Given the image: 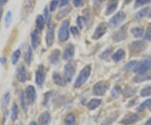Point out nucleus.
I'll return each instance as SVG.
<instances>
[{
    "instance_id": "1",
    "label": "nucleus",
    "mask_w": 151,
    "mask_h": 125,
    "mask_svg": "<svg viewBox=\"0 0 151 125\" xmlns=\"http://www.w3.org/2000/svg\"><path fill=\"white\" fill-rule=\"evenodd\" d=\"M91 66L90 65H86L80 72V74L78 75L77 78L76 79L75 84L74 86L76 88H79L81 87L82 85H84L86 82L87 81V79L89 78V76L91 75Z\"/></svg>"
},
{
    "instance_id": "2",
    "label": "nucleus",
    "mask_w": 151,
    "mask_h": 125,
    "mask_svg": "<svg viewBox=\"0 0 151 125\" xmlns=\"http://www.w3.org/2000/svg\"><path fill=\"white\" fill-rule=\"evenodd\" d=\"M151 68V55L147 56L144 60L141 61H138L137 65L134 67L133 71H134L136 74H142L145 73Z\"/></svg>"
},
{
    "instance_id": "3",
    "label": "nucleus",
    "mask_w": 151,
    "mask_h": 125,
    "mask_svg": "<svg viewBox=\"0 0 151 125\" xmlns=\"http://www.w3.org/2000/svg\"><path fill=\"white\" fill-rule=\"evenodd\" d=\"M69 25H70L69 20H65L62 22L59 29V31H58V39L60 42H65L69 39V36H70Z\"/></svg>"
},
{
    "instance_id": "4",
    "label": "nucleus",
    "mask_w": 151,
    "mask_h": 125,
    "mask_svg": "<svg viewBox=\"0 0 151 125\" xmlns=\"http://www.w3.org/2000/svg\"><path fill=\"white\" fill-rule=\"evenodd\" d=\"M147 47V44L145 40H136L130 44L129 48L131 54H139L145 50Z\"/></svg>"
},
{
    "instance_id": "5",
    "label": "nucleus",
    "mask_w": 151,
    "mask_h": 125,
    "mask_svg": "<svg viewBox=\"0 0 151 125\" xmlns=\"http://www.w3.org/2000/svg\"><path fill=\"white\" fill-rule=\"evenodd\" d=\"M108 87H109V83L108 82L100 81L93 86V89H92L93 94L96 96H103L108 91Z\"/></svg>"
},
{
    "instance_id": "6",
    "label": "nucleus",
    "mask_w": 151,
    "mask_h": 125,
    "mask_svg": "<svg viewBox=\"0 0 151 125\" xmlns=\"http://www.w3.org/2000/svg\"><path fill=\"white\" fill-rule=\"evenodd\" d=\"M35 0H24L21 9L22 19H25L28 15L31 14V12L35 8Z\"/></svg>"
},
{
    "instance_id": "7",
    "label": "nucleus",
    "mask_w": 151,
    "mask_h": 125,
    "mask_svg": "<svg viewBox=\"0 0 151 125\" xmlns=\"http://www.w3.org/2000/svg\"><path fill=\"white\" fill-rule=\"evenodd\" d=\"M125 18H126V14H124V12H119V13H117L109 20V23H108L109 24V26L111 28H113V29L119 27V25L124 21Z\"/></svg>"
},
{
    "instance_id": "8",
    "label": "nucleus",
    "mask_w": 151,
    "mask_h": 125,
    "mask_svg": "<svg viewBox=\"0 0 151 125\" xmlns=\"http://www.w3.org/2000/svg\"><path fill=\"white\" fill-rule=\"evenodd\" d=\"M127 30H128V24H125L124 25L121 26V28L119 29L117 32L114 33V34H113V40L117 41V42L124 40L125 39L127 38V36H128V31Z\"/></svg>"
},
{
    "instance_id": "9",
    "label": "nucleus",
    "mask_w": 151,
    "mask_h": 125,
    "mask_svg": "<svg viewBox=\"0 0 151 125\" xmlns=\"http://www.w3.org/2000/svg\"><path fill=\"white\" fill-rule=\"evenodd\" d=\"M76 67L73 63H68L64 68V80L65 82H70L75 75Z\"/></svg>"
},
{
    "instance_id": "10",
    "label": "nucleus",
    "mask_w": 151,
    "mask_h": 125,
    "mask_svg": "<svg viewBox=\"0 0 151 125\" xmlns=\"http://www.w3.org/2000/svg\"><path fill=\"white\" fill-rule=\"evenodd\" d=\"M45 78V74L44 66L43 65H40L36 70V72H35V82L39 87L43 86Z\"/></svg>"
},
{
    "instance_id": "11",
    "label": "nucleus",
    "mask_w": 151,
    "mask_h": 125,
    "mask_svg": "<svg viewBox=\"0 0 151 125\" xmlns=\"http://www.w3.org/2000/svg\"><path fill=\"white\" fill-rule=\"evenodd\" d=\"M55 40V32H54V25L50 23L48 24V30L45 36V41H46V45L50 47L51 46Z\"/></svg>"
},
{
    "instance_id": "12",
    "label": "nucleus",
    "mask_w": 151,
    "mask_h": 125,
    "mask_svg": "<svg viewBox=\"0 0 151 125\" xmlns=\"http://www.w3.org/2000/svg\"><path fill=\"white\" fill-rule=\"evenodd\" d=\"M25 97L27 98V101L29 104H33L35 103V99H36V92L35 89L33 86H28L25 90Z\"/></svg>"
},
{
    "instance_id": "13",
    "label": "nucleus",
    "mask_w": 151,
    "mask_h": 125,
    "mask_svg": "<svg viewBox=\"0 0 151 125\" xmlns=\"http://www.w3.org/2000/svg\"><path fill=\"white\" fill-rule=\"evenodd\" d=\"M140 119V117L136 114H127L121 121V124L124 125H130L137 123L139 120Z\"/></svg>"
},
{
    "instance_id": "14",
    "label": "nucleus",
    "mask_w": 151,
    "mask_h": 125,
    "mask_svg": "<svg viewBox=\"0 0 151 125\" xmlns=\"http://www.w3.org/2000/svg\"><path fill=\"white\" fill-rule=\"evenodd\" d=\"M107 24L105 23H101L97 27V29H95L94 31V34L92 35V38L94 40H98L101 37H103V35L105 34V33L107 31Z\"/></svg>"
},
{
    "instance_id": "15",
    "label": "nucleus",
    "mask_w": 151,
    "mask_h": 125,
    "mask_svg": "<svg viewBox=\"0 0 151 125\" xmlns=\"http://www.w3.org/2000/svg\"><path fill=\"white\" fill-rule=\"evenodd\" d=\"M75 54V47L72 44H69L63 52L62 57L65 60H70L73 58Z\"/></svg>"
},
{
    "instance_id": "16",
    "label": "nucleus",
    "mask_w": 151,
    "mask_h": 125,
    "mask_svg": "<svg viewBox=\"0 0 151 125\" xmlns=\"http://www.w3.org/2000/svg\"><path fill=\"white\" fill-rule=\"evenodd\" d=\"M119 2V0H108L105 14L106 15H109V14H112L113 13H114V11L116 10V9L118 7Z\"/></svg>"
},
{
    "instance_id": "17",
    "label": "nucleus",
    "mask_w": 151,
    "mask_h": 125,
    "mask_svg": "<svg viewBox=\"0 0 151 125\" xmlns=\"http://www.w3.org/2000/svg\"><path fill=\"white\" fill-rule=\"evenodd\" d=\"M17 78H18L19 82H26V80H27V72H26V70H25L24 65L19 66V68L17 70Z\"/></svg>"
},
{
    "instance_id": "18",
    "label": "nucleus",
    "mask_w": 151,
    "mask_h": 125,
    "mask_svg": "<svg viewBox=\"0 0 151 125\" xmlns=\"http://www.w3.org/2000/svg\"><path fill=\"white\" fill-rule=\"evenodd\" d=\"M50 121V114L47 111L42 113L38 118V123L40 125H48Z\"/></svg>"
},
{
    "instance_id": "19",
    "label": "nucleus",
    "mask_w": 151,
    "mask_h": 125,
    "mask_svg": "<svg viewBox=\"0 0 151 125\" xmlns=\"http://www.w3.org/2000/svg\"><path fill=\"white\" fill-rule=\"evenodd\" d=\"M60 51L59 50H54L50 55H49V60L51 64L56 65L58 64L60 61Z\"/></svg>"
},
{
    "instance_id": "20",
    "label": "nucleus",
    "mask_w": 151,
    "mask_h": 125,
    "mask_svg": "<svg viewBox=\"0 0 151 125\" xmlns=\"http://www.w3.org/2000/svg\"><path fill=\"white\" fill-rule=\"evenodd\" d=\"M151 80V73H142V74H137L136 76L133 78V81L137 83L145 82V81H149Z\"/></svg>"
},
{
    "instance_id": "21",
    "label": "nucleus",
    "mask_w": 151,
    "mask_h": 125,
    "mask_svg": "<svg viewBox=\"0 0 151 125\" xmlns=\"http://www.w3.org/2000/svg\"><path fill=\"white\" fill-rule=\"evenodd\" d=\"M119 114H120L119 111H116V112H113V114H109V116H108L105 119L103 120L102 125H109L113 124V122L119 118Z\"/></svg>"
},
{
    "instance_id": "22",
    "label": "nucleus",
    "mask_w": 151,
    "mask_h": 125,
    "mask_svg": "<svg viewBox=\"0 0 151 125\" xmlns=\"http://www.w3.org/2000/svg\"><path fill=\"white\" fill-rule=\"evenodd\" d=\"M40 35L37 30H35L31 33V45H32L33 49H37L38 45L40 44Z\"/></svg>"
},
{
    "instance_id": "23",
    "label": "nucleus",
    "mask_w": 151,
    "mask_h": 125,
    "mask_svg": "<svg viewBox=\"0 0 151 125\" xmlns=\"http://www.w3.org/2000/svg\"><path fill=\"white\" fill-rule=\"evenodd\" d=\"M45 19L43 15H41V14L38 15L37 18H36V21H35L37 31H42L43 30L44 27H45Z\"/></svg>"
},
{
    "instance_id": "24",
    "label": "nucleus",
    "mask_w": 151,
    "mask_h": 125,
    "mask_svg": "<svg viewBox=\"0 0 151 125\" xmlns=\"http://www.w3.org/2000/svg\"><path fill=\"white\" fill-rule=\"evenodd\" d=\"M124 57H125V51H124V50L119 49L113 55L112 59L114 61H116V62H119L122 59H124Z\"/></svg>"
},
{
    "instance_id": "25",
    "label": "nucleus",
    "mask_w": 151,
    "mask_h": 125,
    "mask_svg": "<svg viewBox=\"0 0 151 125\" xmlns=\"http://www.w3.org/2000/svg\"><path fill=\"white\" fill-rule=\"evenodd\" d=\"M19 98H20V104H21L22 108H23V110L24 111V113H27L29 103H28L27 98H26V97H25V94L23 93V92L20 93Z\"/></svg>"
},
{
    "instance_id": "26",
    "label": "nucleus",
    "mask_w": 151,
    "mask_h": 125,
    "mask_svg": "<svg viewBox=\"0 0 151 125\" xmlns=\"http://www.w3.org/2000/svg\"><path fill=\"white\" fill-rule=\"evenodd\" d=\"M101 103H102V100L100 99H92L87 104V108L89 110H94L98 108Z\"/></svg>"
},
{
    "instance_id": "27",
    "label": "nucleus",
    "mask_w": 151,
    "mask_h": 125,
    "mask_svg": "<svg viewBox=\"0 0 151 125\" xmlns=\"http://www.w3.org/2000/svg\"><path fill=\"white\" fill-rule=\"evenodd\" d=\"M52 78H53V82L55 84H56L58 86H65V80L60 76L58 73H53Z\"/></svg>"
},
{
    "instance_id": "28",
    "label": "nucleus",
    "mask_w": 151,
    "mask_h": 125,
    "mask_svg": "<svg viewBox=\"0 0 151 125\" xmlns=\"http://www.w3.org/2000/svg\"><path fill=\"white\" fill-rule=\"evenodd\" d=\"M71 7H66V8H63L60 11L58 12V14H56V19H63L64 17H65L69 13H70V11H71Z\"/></svg>"
},
{
    "instance_id": "29",
    "label": "nucleus",
    "mask_w": 151,
    "mask_h": 125,
    "mask_svg": "<svg viewBox=\"0 0 151 125\" xmlns=\"http://www.w3.org/2000/svg\"><path fill=\"white\" fill-rule=\"evenodd\" d=\"M149 14H150V8L146 7V8L142 9L141 10H139L137 14H136L135 19H143V18H145V17L147 16Z\"/></svg>"
},
{
    "instance_id": "30",
    "label": "nucleus",
    "mask_w": 151,
    "mask_h": 125,
    "mask_svg": "<svg viewBox=\"0 0 151 125\" xmlns=\"http://www.w3.org/2000/svg\"><path fill=\"white\" fill-rule=\"evenodd\" d=\"M131 33L133 34V35L136 37V38H139L143 36V34H144V29L140 26H138V27H134L133 29H131Z\"/></svg>"
},
{
    "instance_id": "31",
    "label": "nucleus",
    "mask_w": 151,
    "mask_h": 125,
    "mask_svg": "<svg viewBox=\"0 0 151 125\" xmlns=\"http://www.w3.org/2000/svg\"><path fill=\"white\" fill-rule=\"evenodd\" d=\"M18 115H19V108L18 105L15 103H14L11 109V120L15 121L18 119Z\"/></svg>"
},
{
    "instance_id": "32",
    "label": "nucleus",
    "mask_w": 151,
    "mask_h": 125,
    "mask_svg": "<svg viewBox=\"0 0 151 125\" xmlns=\"http://www.w3.org/2000/svg\"><path fill=\"white\" fill-rule=\"evenodd\" d=\"M65 125H76V117L73 114H69L65 116L64 119Z\"/></svg>"
},
{
    "instance_id": "33",
    "label": "nucleus",
    "mask_w": 151,
    "mask_h": 125,
    "mask_svg": "<svg viewBox=\"0 0 151 125\" xmlns=\"http://www.w3.org/2000/svg\"><path fill=\"white\" fill-rule=\"evenodd\" d=\"M32 56H33V50L31 46H29L27 48V50L25 52L24 55V60L26 61L27 65H30L31 64V60H32Z\"/></svg>"
},
{
    "instance_id": "34",
    "label": "nucleus",
    "mask_w": 151,
    "mask_h": 125,
    "mask_svg": "<svg viewBox=\"0 0 151 125\" xmlns=\"http://www.w3.org/2000/svg\"><path fill=\"white\" fill-rule=\"evenodd\" d=\"M136 91H137V89H135V88H134V87H125V89H124V96H125L126 98L132 97V96H134V93H136Z\"/></svg>"
},
{
    "instance_id": "35",
    "label": "nucleus",
    "mask_w": 151,
    "mask_h": 125,
    "mask_svg": "<svg viewBox=\"0 0 151 125\" xmlns=\"http://www.w3.org/2000/svg\"><path fill=\"white\" fill-rule=\"evenodd\" d=\"M9 100H10V93L7 92V93L4 95V97L2 98V107L4 108H7V106L9 103Z\"/></svg>"
},
{
    "instance_id": "36",
    "label": "nucleus",
    "mask_w": 151,
    "mask_h": 125,
    "mask_svg": "<svg viewBox=\"0 0 151 125\" xmlns=\"http://www.w3.org/2000/svg\"><path fill=\"white\" fill-rule=\"evenodd\" d=\"M123 93V91H122V88L119 86H115V87H113V89H112V91H111V94H112V96H113L114 98H118Z\"/></svg>"
},
{
    "instance_id": "37",
    "label": "nucleus",
    "mask_w": 151,
    "mask_h": 125,
    "mask_svg": "<svg viewBox=\"0 0 151 125\" xmlns=\"http://www.w3.org/2000/svg\"><path fill=\"white\" fill-rule=\"evenodd\" d=\"M20 55H21V51H20V50H15L13 55H12V57H11V60H12V64L13 65H16L17 62H18V60L19 59V57H20Z\"/></svg>"
},
{
    "instance_id": "38",
    "label": "nucleus",
    "mask_w": 151,
    "mask_h": 125,
    "mask_svg": "<svg viewBox=\"0 0 151 125\" xmlns=\"http://www.w3.org/2000/svg\"><path fill=\"white\" fill-rule=\"evenodd\" d=\"M151 105V99H147L145 100V102H143L138 107V108H137V111L138 112H141V111H143V110H145L147 108H150Z\"/></svg>"
},
{
    "instance_id": "39",
    "label": "nucleus",
    "mask_w": 151,
    "mask_h": 125,
    "mask_svg": "<svg viewBox=\"0 0 151 125\" xmlns=\"http://www.w3.org/2000/svg\"><path fill=\"white\" fill-rule=\"evenodd\" d=\"M141 97H149L151 95V84L148 85L145 87H144L140 92Z\"/></svg>"
},
{
    "instance_id": "40",
    "label": "nucleus",
    "mask_w": 151,
    "mask_h": 125,
    "mask_svg": "<svg viewBox=\"0 0 151 125\" xmlns=\"http://www.w3.org/2000/svg\"><path fill=\"white\" fill-rule=\"evenodd\" d=\"M137 63H138V61H136V60H131L129 62H128L126 65H124V69L125 71H131V70H134V67L137 65Z\"/></svg>"
},
{
    "instance_id": "41",
    "label": "nucleus",
    "mask_w": 151,
    "mask_h": 125,
    "mask_svg": "<svg viewBox=\"0 0 151 125\" xmlns=\"http://www.w3.org/2000/svg\"><path fill=\"white\" fill-rule=\"evenodd\" d=\"M113 50V47H110V48H108V49L105 50L103 53L100 55V58H101V59H103V60H107L108 57H109L110 54L112 53Z\"/></svg>"
},
{
    "instance_id": "42",
    "label": "nucleus",
    "mask_w": 151,
    "mask_h": 125,
    "mask_svg": "<svg viewBox=\"0 0 151 125\" xmlns=\"http://www.w3.org/2000/svg\"><path fill=\"white\" fill-rule=\"evenodd\" d=\"M11 23H12V13L11 11H8L7 14L5 17V26L6 28H9L10 26Z\"/></svg>"
},
{
    "instance_id": "43",
    "label": "nucleus",
    "mask_w": 151,
    "mask_h": 125,
    "mask_svg": "<svg viewBox=\"0 0 151 125\" xmlns=\"http://www.w3.org/2000/svg\"><path fill=\"white\" fill-rule=\"evenodd\" d=\"M77 26L80 28V29H82V28L85 26V24H86V19L84 18V17H81V16H79L77 18Z\"/></svg>"
},
{
    "instance_id": "44",
    "label": "nucleus",
    "mask_w": 151,
    "mask_h": 125,
    "mask_svg": "<svg viewBox=\"0 0 151 125\" xmlns=\"http://www.w3.org/2000/svg\"><path fill=\"white\" fill-rule=\"evenodd\" d=\"M59 3H60V0H52V1L50 2V7H49L50 11V12H53V11L55 10V9L57 8V6H58V4H59Z\"/></svg>"
},
{
    "instance_id": "45",
    "label": "nucleus",
    "mask_w": 151,
    "mask_h": 125,
    "mask_svg": "<svg viewBox=\"0 0 151 125\" xmlns=\"http://www.w3.org/2000/svg\"><path fill=\"white\" fill-rule=\"evenodd\" d=\"M145 40H151V26L148 28L146 30L145 34Z\"/></svg>"
},
{
    "instance_id": "46",
    "label": "nucleus",
    "mask_w": 151,
    "mask_h": 125,
    "mask_svg": "<svg viewBox=\"0 0 151 125\" xmlns=\"http://www.w3.org/2000/svg\"><path fill=\"white\" fill-rule=\"evenodd\" d=\"M70 29L71 34H72L74 36H79V30H78L77 28L75 27V26H71Z\"/></svg>"
},
{
    "instance_id": "47",
    "label": "nucleus",
    "mask_w": 151,
    "mask_h": 125,
    "mask_svg": "<svg viewBox=\"0 0 151 125\" xmlns=\"http://www.w3.org/2000/svg\"><path fill=\"white\" fill-rule=\"evenodd\" d=\"M44 15H45V21H48V19H50V14H49V10L47 8H45V9H44Z\"/></svg>"
},
{
    "instance_id": "48",
    "label": "nucleus",
    "mask_w": 151,
    "mask_h": 125,
    "mask_svg": "<svg viewBox=\"0 0 151 125\" xmlns=\"http://www.w3.org/2000/svg\"><path fill=\"white\" fill-rule=\"evenodd\" d=\"M150 0H137V1H136V4H135V7H136V6L145 4L150 2Z\"/></svg>"
},
{
    "instance_id": "49",
    "label": "nucleus",
    "mask_w": 151,
    "mask_h": 125,
    "mask_svg": "<svg viewBox=\"0 0 151 125\" xmlns=\"http://www.w3.org/2000/svg\"><path fill=\"white\" fill-rule=\"evenodd\" d=\"M70 0H60V7H65L68 3H69Z\"/></svg>"
},
{
    "instance_id": "50",
    "label": "nucleus",
    "mask_w": 151,
    "mask_h": 125,
    "mask_svg": "<svg viewBox=\"0 0 151 125\" xmlns=\"http://www.w3.org/2000/svg\"><path fill=\"white\" fill-rule=\"evenodd\" d=\"M81 4V0H74V5L76 8L80 7Z\"/></svg>"
},
{
    "instance_id": "51",
    "label": "nucleus",
    "mask_w": 151,
    "mask_h": 125,
    "mask_svg": "<svg viewBox=\"0 0 151 125\" xmlns=\"http://www.w3.org/2000/svg\"><path fill=\"white\" fill-rule=\"evenodd\" d=\"M6 2V0H0V9H2V7L4 6V4H5Z\"/></svg>"
},
{
    "instance_id": "52",
    "label": "nucleus",
    "mask_w": 151,
    "mask_h": 125,
    "mask_svg": "<svg viewBox=\"0 0 151 125\" xmlns=\"http://www.w3.org/2000/svg\"><path fill=\"white\" fill-rule=\"evenodd\" d=\"M0 62H1L2 64H4L6 62V59L5 58H1V59H0Z\"/></svg>"
},
{
    "instance_id": "53",
    "label": "nucleus",
    "mask_w": 151,
    "mask_h": 125,
    "mask_svg": "<svg viewBox=\"0 0 151 125\" xmlns=\"http://www.w3.org/2000/svg\"><path fill=\"white\" fill-rule=\"evenodd\" d=\"M145 125H151V118L148 119V121L145 123Z\"/></svg>"
},
{
    "instance_id": "54",
    "label": "nucleus",
    "mask_w": 151,
    "mask_h": 125,
    "mask_svg": "<svg viewBox=\"0 0 151 125\" xmlns=\"http://www.w3.org/2000/svg\"><path fill=\"white\" fill-rule=\"evenodd\" d=\"M29 125H37V124H36V123H35V121H31V122L29 123Z\"/></svg>"
},
{
    "instance_id": "55",
    "label": "nucleus",
    "mask_w": 151,
    "mask_h": 125,
    "mask_svg": "<svg viewBox=\"0 0 151 125\" xmlns=\"http://www.w3.org/2000/svg\"><path fill=\"white\" fill-rule=\"evenodd\" d=\"M131 1H132V0H125V4H129Z\"/></svg>"
},
{
    "instance_id": "56",
    "label": "nucleus",
    "mask_w": 151,
    "mask_h": 125,
    "mask_svg": "<svg viewBox=\"0 0 151 125\" xmlns=\"http://www.w3.org/2000/svg\"><path fill=\"white\" fill-rule=\"evenodd\" d=\"M2 9H0V20H1V18H2Z\"/></svg>"
},
{
    "instance_id": "57",
    "label": "nucleus",
    "mask_w": 151,
    "mask_h": 125,
    "mask_svg": "<svg viewBox=\"0 0 151 125\" xmlns=\"http://www.w3.org/2000/svg\"><path fill=\"white\" fill-rule=\"evenodd\" d=\"M149 16H150V17H151V12H150V14H149Z\"/></svg>"
},
{
    "instance_id": "58",
    "label": "nucleus",
    "mask_w": 151,
    "mask_h": 125,
    "mask_svg": "<svg viewBox=\"0 0 151 125\" xmlns=\"http://www.w3.org/2000/svg\"><path fill=\"white\" fill-rule=\"evenodd\" d=\"M150 110H151V108H150Z\"/></svg>"
}]
</instances>
